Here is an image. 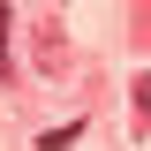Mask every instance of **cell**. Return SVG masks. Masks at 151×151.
I'll return each mask as SVG.
<instances>
[{
	"label": "cell",
	"mask_w": 151,
	"mask_h": 151,
	"mask_svg": "<svg viewBox=\"0 0 151 151\" xmlns=\"http://www.w3.org/2000/svg\"><path fill=\"white\" fill-rule=\"evenodd\" d=\"M8 23H15V15L0 8V83H8V68H15V60H8Z\"/></svg>",
	"instance_id": "obj_3"
},
{
	"label": "cell",
	"mask_w": 151,
	"mask_h": 151,
	"mask_svg": "<svg viewBox=\"0 0 151 151\" xmlns=\"http://www.w3.org/2000/svg\"><path fill=\"white\" fill-rule=\"evenodd\" d=\"M136 121L151 129V76H136Z\"/></svg>",
	"instance_id": "obj_2"
},
{
	"label": "cell",
	"mask_w": 151,
	"mask_h": 151,
	"mask_svg": "<svg viewBox=\"0 0 151 151\" xmlns=\"http://www.w3.org/2000/svg\"><path fill=\"white\" fill-rule=\"evenodd\" d=\"M76 136H83V121H60V129H45V136H38V144H45V151H68Z\"/></svg>",
	"instance_id": "obj_1"
}]
</instances>
